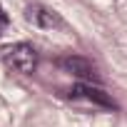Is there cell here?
<instances>
[{
	"label": "cell",
	"instance_id": "obj_1",
	"mask_svg": "<svg viewBox=\"0 0 127 127\" xmlns=\"http://www.w3.org/2000/svg\"><path fill=\"white\" fill-rule=\"evenodd\" d=\"M5 65L20 75H30L37 67V50L30 42H18L5 50Z\"/></svg>",
	"mask_w": 127,
	"mask_h": 127
},
{
	"label": "cell",
	"instance_id": "obj_2",
	"mask_svg": "<svg viewBox=\"0 0 127 127\" xmlns=\"http://www.w3.org/2000/svg\"><path fill=\"white\" fill-rule=\"evenodd\" d=\"M25 18H28V23H32L35 28H42V30L62 28V18H60L55 10H50V8H45V5H40V3H32V5H28V10H25Z\"/></svg>",
	"mask_w": 127,
	"mask_h": 127
},
{
	"label": "cell",
	"instance_id": "obj_3",
	"mask_svg": "<svg viewBox=\"0 0 127 127\" xmlns=\"http://www.w3.org/2000/svg\"><path fill=\"white\" fill-rule=\"evenodd\" d=\"M62 70L80 77V80H97V72H95V65L87 60V57H80V55H70L60 62Z\"/></svg>",
	"mask_w": 127,
	"mask_h": 127
},
{
	"label": "cell",
	"instance_id": "obj_4",
	"mask_svg": "<svg viewBox=\"0 0 127 127\" xmlns=\"http://www.w3.org/2000/svg\"><path fill=\"white\" fill-rule=\"evenodd\" d=\"M72 97H85V100H90V102H95V105H102V107H115V102H112V97L107 95V92H102L100 87H92V85H75L72 90Z\"/></svg>",
	"mask_w": 127,
	"mask_h": 127
},
{
	"label": "cell",
	"instance_id": "obj_5",
	"mask_svg": "<svg viewBox=\"0 0 127 127\" xmlns=\"http://www.w3.org/2000/svg\"><path fill=\"white\" fill-rule=\"evenodd\" d=\"M5 23H8V15L3 13V8H0V30H3V25H5ZM0 35H3V32H0Z\"/></svg>",
	"mask_w": 127,
	"mask_h": 127
}]
</instances>
